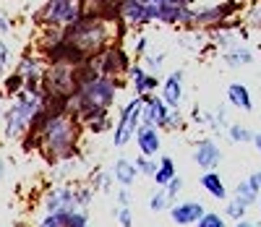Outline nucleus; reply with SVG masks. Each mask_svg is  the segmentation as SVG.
Instances as JSON below:
<instances>
[{
	"mask_svg": "<svg viewBox=\"0 0 261 227\" xmlns=\"http://www.w3.org/2000/svg\"><path fill=\"white\" fill-rule=\"evenodd\" d=\"M86 128L81 125V120L76 115H60V118H50L42 128V152L39 157L47 162V167H58L63 162H84V139Z\"/></svg>",
	"mask_w": 261,
	"mask_h": 227,
	"instance_id": "nucleus-1",
	"label": "nucleus"
},
{
	"mask_svg": "<svg viewBox=\"0 0 261 227\" xmlns=\"http://www.w3.org/2000/svg\"><path fill=\"white\" fill-rule=\"evenodd\" d=\"M63 37L73 42L89 60H94L113 44V24H107L92 13H84L76 24L63 29Z\"/></svg>",
	"mask_w": 261,
	"mask_h": 227,
	"instance_id": "nucleus-2",
	"label": "nucleus"
},
{
	"mask_svg": "<svg viewBox=\"0 0 261 227\" xmlns=\"http://www.w3.org/2000/svg\"><path fill=\"white\" fill-rule=\"evenodd\" d=\"M42 107H45L42 97H32V94H18L16 99H11L6 107L3 123H0V139L18 144L27 136L34 118L42 112Z\"/></svg>",
	"mask_w": 261,
	"mask_h": 227,
	"instance_id": "nucleus-3",
	"label": "nucleus"
},
{
	"mask_svg": "<svg viewBox=\"0 0 261 227\" xmlns=\"http://www.w3.org/2000/svg\"><path fill=\"white\" fill-rule=\"evenodd\" d=\"M84 16L81 0H42L32 13L37 29H68Z\"/></svg>",
	"mask_w": 261,
	"mask_h": 227,
	"instance_id": "nucleus-4",
	"label": "nucleus"
},
{
	"mask_svg": "<svg viewBox=\"0 0 261 227\" xmlns=\"http://www.w3.org/2000/svg\"><path fill=\"white\" fill-rule=\"evenodd\" d=\"M141 110H144V99L141 97H134L125 99L120 107H118V115H115V131L110 136V144L115 149H125L130 141L136 139L139 128L144 125L141 123Z\"/></svg>",
	"mask_w": 261,
	"mask_h": 227,
	"instance_id": "nucleus-5",
	"label": "nucleus"
},
{
	"mask_svg": "<svg viewBox=\"0 0 261 227\" xmlns=\"http://www.w3.org/2000/svg\"><path fill=\"white\" fill-rule=\"evenodd\" d=\"M128 86V79H107V76H99L94 79L89 86H84L81 92L76 94L81 102H92V105H99V107H107L113 110L118 105V97L120 92H125Z\"/></svg>",
	"mask_w": 261,
	"mask_h": 227,
	"instance_id": "nucleus-6",
	"label": "nucleus"
},
{
	"mask_svg": "<svg viewBox=\"0 0 261 227\" xmlns=\"http://www.w3.org/2000/svg\"><path fill=\"white\" fill-rule=\"evenodd\" d=\"M94 63H97L99 76H107V79H128V71H130V65H134L136 60H134V55H130V50L125 47V44L113 42L99 58H94Z\"/></svg>",
	"mask_w": 261,
	"mask_h": 227,
	"instance_id": "nucleus-7",
	"label": "nucleus"
},
{
	"mask_svg": "<svg viewBox=\"0 0 261 227\" xmlns=\"http://www.w3.org/2000/svg\"><path fill=\"white\" fill-rule=\"evenodd\" d=\"M73 209H79L73 183H58L42 196V214H68Z\"/></svg>",
	"mask_w": 261,
	"mask_h": 227,
	"instance_id": "nucleus-8",
	"label": "nucleus"
},
{
	"mask_svg": "<svg viewBox=\"0 0 261 227\" xmlns=\"http://www.w3.org/2000/svg\"><path fill=\"white\" fill-rule=\"evenodd\" d=\"M191 160H193V165L199 167L201 172H214L217 167L222 165L225 152H222L220 144H217L214 136H206V139H196V141H193Z\"/></svg>",
	"mask_w": 261,
	"mask_h": 227,
	"instance_id": "nucleus-9",
	"label": "nucleus"
},
{
	"mask_svg": "<svg viewBox=\"0 0 261 227\" xmlns=\"http://www.w3.org/2000/svg\"><path fill=\"white\" fill-rule=\"evenodd\" d=\"M128 86H130V94L134 97H149V94H160L162 89V76L149 73L141 63H134L128 71Z\"/></svg>",
	"mask_w": 261,
	"mask_h": 227,
	"instance_id": "nucleus-10",
	"label": "nucleus"
},
{
	"mask_svg": "<svg viewBox=\"0 0 261 227\" xmlns=\"http://www.w3.org/2000/svg\"><path fill=\"white\" fill-rule=\"evenodd\" d=\"M160 97L167 102L170 110H180L183 97H186V71L183 68H175L162 76V89H160Z\"/></svg>",
	"mask_w": 261,
	"mask_h": 227,
	"instance_id": "nucleus-11",
	"label": "nucleus"
},
{
	"mask_svg": "<svg viewBox=\"0 0 261 227\" xmlns=\"http://www.w3.org/2000/svg\"><path fill=\"white\" fill-rule=\"evenodd\" d=\"M167 214H170V219L175 222L178 227H191V224L201 222V217L206 214V207L201 201H196V198H186V201L172 204V209Z\"/></svg>",
	"mask_w": 261,
	"mask_h": 227,
	"instance_id": "nucleus-12",
	"label": "nucleus"
},
{
	"mask_svg": "<svg viewBox=\"0 0 261 227\" xmlns=\"http://www.w3.org/2000/svg\"><path fill=\"white\" fill-rule=\"evenodd\" d=\"M170 107L160 94H149L144 97V110H141V123L144 125H154L160 131L167 128V118H170Z\"/></svg>",
	"mask_w": 261,
	"mask_h": 227,
	"instance_id": "nucleus-13",
	"label": "nucleus"
},
{
	"mask_svg": "<svg viewBox=\"0 0 261 227\" xmlns=\"http://www.w3.org/2000/svg\"><path fill=\"white\" fill-rule=\"evenodd\" d=\"M134 144H136L141 157H154L157 160V154L162 152V131L154 128V125H141Z\"/></svg>",
	"mask_w": 261,
	"mask_h": 227,
	"instance_id": "nucleus-14",
	"label": "nucleus"
},
{
	"mask_svg": "<svg viewBox=\"0 0 261 227\" xmlns=\"http://www.w3.org/2000/svg\"><path fill=\"white\" fill-rule=\"evenodd\" d=\"M13 71L21 73L24 79H29V76H42V73H47V63L42 60V55H37V53L29 47V50H24V53L16 58Z\"/></svg>",
	"mask_w": 261,
	"mask_h": 227,
	"instance_id": "nucleus-15",
	"label": "nucleus"
},
{
	"mask_svg": "<svg viewBox=\"0 0 261 227\" xmlns=\"http://www.w3.org/2000/svg\"><path fill=\"white\" fill-rule=\"evenodd\" d=\"M110 170H113V175H115L118 188H130V186L136 183V178H139V167H136V162H134V160H128V157H123V154L110 165Z\"/></svg>",
	"mask_w": 261,
	"mask_h": 227,
	"instance_id": "nucleus-16",
	"label": "nucleus"
},
{
	"mask_svg": "<svg viewBox=\"0 0 261 227\" xmlns=\"http://www.w3.org/2000/svg\"><path fill=\"white\" fill-rule=\"evenodd\" d=\"M225 97H227V105H230V107L243 110V112H253V97H251V92H248L246 84L230 81L227 89H225Z\"/></svg>",
	"mask_w": 261,
	"mask_h": 227,
	"instance_id": "nucleus-17",
	"label": "nucleus"
},
{
	"mask_svg": "<svg viewBox=\"0 0 261 227\" xmlns=\"http://www.w3.org/2000/svg\"><path fill=\"white\" fill-rule=\"evenodd\" d=\"M222 63H225V68H230V71H241V68H248V65L256 63V55L243 42V44H238V47L222 53Z\"/></svg>",
	"mask_w": 261,
	"mask_h": 227,
	"instance_id": "nucleus-18",
	"label": "nucleus"
},
{
	"mask_svg": "<svg viewBox=\"0 0 261 227\" xmlns=\"http://www.w3.org/2000/svg\"><path fill=\"white\" fill-rule=\"evenodd\" d=\"M199 186H201L204 193L212 196L214 201H227V198H230V191H227V186H225V178L217 172V170H214V172H201Z\"/></svg>",
	"mask_w": 261,
	"mask_h": 227,
	"instance_id": "nucleus-19",
	"label": "nucleus"
},
{
	"mask_svg": "<svg viewBox=\"0 0 261 227\" xmlns=\"http://www.w3.org/2000/svg\"><path fill=\"white\" fill-rule=\"evenodd\" d=\"M97 193H110L113 191V186H115V175H113V170L110 167H99V165H94L92 170H89V180H86Z\"/></svg>",
	"mask_w": 261,
	"mask_h": 227,
	"instance_id": "nucleus-20",
	"label": "nucleus"
},
{
	"mask_svg": "<svg viewBox=\"0 0 261 227\" xmlns=\"http://www.w3.org/2000/svg\"><path fill=\"white\" fill-rule=\"evenodd\" d=\"M178 178V170H175V160H172L170 154H162L160 157V167H157V175L151 178L154 180L157 188H165L167 183H172V180Z\"/></svg>",
	"mask_w": 261,
	"mask_h": 227,
	"instance_id": "nucleus-21",
	"label": "nucleus"
},
{
	"mask_svg": "<svg viewBox=\"0 0 261 227\" xmlns=\"http://www.w3.org/2000/svg\"><path fill=\"white\" fill-rule=\"evenodd\" d=\"M24 86H27V79L21 76V73H16V71H11L3 81H0V89L6 92L8 102H11V99H16L18 94H24Z\"/></svg>",
	"mask_w": 261,
	"mask_h": 227,
	"instance_id": "nucleus-22",
	"label": "nucleus"
},
{
	"mask_svg": "<svg viewBox=\"0 0 261 227\" xmlns=\"http://www.w3.org/2000/svg\"><path fill=\"white\" fill-rule=\"evenodd\" d=\"M146 207H149V212L162 214V212H170V209H172V198L167 196V191H165V188H154V191L149 193Z\"/></svg>",
	"mask_w": 261,
	"mask_h": 227,
	"instance_id": "nucleus-23",
	"label": "nucleus"
},
{
	"mask_svg": "<svg viewBox=\"0 0 261 227\" xmlns=\"http://www.w3.org/2000/svg\"><path fill=\"white\" fill-rule=\"evenodd\" d=\"M232 198L243 201L246 207L251 209V207H256V204H258L261 193H256V191H253V186L248 183V180H241V183H235V188H232Z\"/></svg>",
	"mask_w": 261,
	"mask_h": 227,
	"instance_id": "nucleus-24",
	"label": "nucleus"
},
{
	"mask_svg": "<svg viewBox=\"0 0 261 227\" xmlns=\"http://www.w3.org/2000/svg\"><path fill=\"white\" fill-rule=\"evenodd\" d=\"M16 53H13V47H11V44L3 39V37H0V81H3L11 71H13V65H16Z\"/></svg>",
	"mask_w": 261,
	"mask_h": 227,
	"instance_id": "nucleus-25",
	"label": "nucleus"
},
{
	"mask_svg": "<svg viewBox=\"0 0 261 227\" xmlns=\"http://www.w3.org/2000/svg\"><path fill=\"white\" fill-rule=\"evenodd\" d=\"M227 139H230V144H253V131L246 125V123H230V128H227Z\"/></svg>",
	"mask_w": 261,
	"mask_h": 227,
	"instance_id": "nucleus-26",
	"label": "nucleus"
},
{
	"mask_svg": "<svg viewBox=\"0 0 261 227\" xmlns=\"http://www.w3.org/2000/svg\"><path fill=\"white\" fill-rule=\"evenodd\" d=\"M141 65L146 68L149 73L160 76V73L165 71V65H167V50H151V53L141 60Z\"/></svg>",
	"mask_w": 261,
	"mask_h": 227,
	"instance_id": "nucleus-27",
	"label": "nucleus"
},
{
	"mask_svg": "<svg viewBox=\"0 0 261 227\" xmlns=\"http://www.w3.org/2000/svg\"><path fill=\"white\" fill-rule=\"evenodd\" d=\"M151 50H154V44H151V39L144 34V32H134V50H130V55H134L136 63H141Z\"/></svg>",
	"mask_w": 261,
	"mask_h": 227,
	"instance_id": "nucleus-28",
	"label": "nucleus"
},
{
	"mask_svg": "<svg viewBox=\"0 0 261 227\" xmlns=\"http://www.w3.org/2000/svg\"><path fill=\"white\" fill-rule=\"evenodd\" d=\"M222 214L227 217V219H232V222H243V219H248V207L243 201H238V198H227L225 201V209H222Z\"/></svg>",
	"mask_w": 261,
	"mask_h": 227,
	"instance_id": "nucleus-29",
	"label": "nucleus"
},
{
	"mask_svg": "<svg viewBox=\"0 0 261 227\" xmlns=\"http://www.w3.org/2000/svg\"><path fill=\"white\" fill-rule=\"evenodd\" d=\"M243 24L248 29L261 32V0H251V3H248V8L243 13Z\"/></svg>",
	"mask_w": 261,
	"mask_h": 227,
	"instance_id": "nucleus-30",
	"label": "nucleus"
},
{
	"mask_svg": "<svg viewBox=\"0 0 261 227\" xmlns=\"http://www.w3.org/2000/svg\"><path fill=\"white\" fill-rule=\"evenodd\" d=\"M136 167H139V175H144V178H154L157 175V167H160V160H154V157H136Z\"/></svg>",
	"mask_w": 261,
	"mask_h": 227,
	"instance_id": "nucleus-31",
	"label": "nucleus"
},
{
	"mask_svg": "<svg viewBox=\"0 0 261 227\" xmlns=\"http://www.w3.org/2000/svg\"><path fill=\"white\" fill-rule=\"evenodd\" d=\"M97 191L89 186V183H79L76 186V201H79V209H89L92 201H94Z\"/></svg>",
	"mask_w": 261,
	"mask_h": 227,
	"instance_id": "nucleus-32",
	"label": "nucleus"
},
{
	"mask_svg": "<svg viewBox=\"0 0 261 227\" xmlns=\"http://www.w3.org/2000/svg\"><path fill=\"white\" fill-rule=\"evenodd\" d=\"M188 128V120H186V115L180 110H172L170 112V118H167V128L165 131H170V133H178V131H186Z\"/></svg>",
	"mask_w": 261,
	"mask_h": 227,
	"instance_id": "nucleus-33",
	"label": "nucleus"
},
{
	"mask_svg": "<svg viewBox=\"0 0 261 227\" xmlns=\"http://www.w3.org/2000/svg\"><path fill=\"white\" fill-rule=\"evenodd\" d=\"M68 214H71V212H68ZM68 214H42L34 227H65V222H68Z\"/></svg>",
	"mask_w": 261,
	"mask_h": 227,
	"instance_id": "nucleus-34",
	"label": "nucleus"
},
{
	"mask_svg": "<svg viewBox=\"0 0 261 227\" xmlns=\"http://www.w3.org/2000/svg\"><path fill=\"white\" fill-rule=\"evenodd\" d=\"M110 214L118 219L120 227H134V209H130V207H113Z\"/></svg>",
	"mask_w": 261,
	"mask_h": 227,
	"instance_id": "nucleus-35",
	"label": "nucleus"
},
{
	"mask_svg": "<svg viewBox=\"0 0 261 227\" xmlns=\"http://www.w3.org/2000/svg\"><path fill=\"white\" fill-rule=\"evenodd\" d=\"M196 227H230V224H227V217H225V214H220V212H206Z\"/></svg>",
	"mask_w": 261,
	"mask_h": 227,
	"instance_id": "nucleus-36",
	"label": "nucleus"
},
{
	"mask_svg": "<svg viewBox=\"0 0 261 227\" xmlns=\"http://www.w3.org/2000/svg\"><path fill=\"white\" fill-rule=\"evenodd\" d=\"M65 227H92L89 212H86V209H73V212L68 214V222H65Z\"/></svg>",
	"mask_w": 261,
	"mask_h": 227,
	"instance_id": "nucleus-37",
	"label": "nucleus"
},
{
	"mask_svg": "<svg viewBox=\"0 0 261 227\" xmlns=\"http://www.w3.org/2000/svg\"><path fill=\"white\" fill-rule=\"evenodd\" d=\"M13 16H11V11L8 8H3V6H0V37H11L13 34Z\"/></svg>",
	"mask_w": 261,
	"mask_h": 227,
	"instance_id": "nucleus-38",
	"label": "nucleus"
},
{
	"mask_svg": "<svg viewBox=\"0 0 261 227\" xmlns=\"http://www.w3.org/2000/svg\"><path fill=\"white\" fill-rule=\"evenodd\" d=\"M183 188H186V180H183L180 175H178L175 180H172V183H167V186H165V191H167V196L172 198V204H178V196L183 193Z\"/></svg>",
	"mask_w": 261,
	"mask_h": 227,
	"instance_id": "nucleus-39",
	"label": "nucleus"
},
{
	"mask_svg": "<svg viewBox=\"0 0 261 227\" xmlns=\"http://www.w3.org/2000/svg\"><path fill=\"white\" fill-rule=\"evenodd\" d=\"M115 198H118V207H134V193H130V188H118Z\"/></svg>",
	"mask_w": 261,
	"mask_h": 227,
	"instance_id": "nucleus-40",
	"label": "nucleus"
},
{
	"mask_svg": "<svg viewBox=\"0 0 261 227\" xmlns=\"http://www.w3.org/2000/svg\"><path fill=\"white\" fill-rule=\"evenodd\" d=\"M246 180H248V183L253 186V191H256V193H261V170H253V172H251Z\"/></svg>",
	"mask_w": 261,
	"mask_h": 227,
	"instance_id": "nucleus-41",
	"label": "nucleus"
},
{
	"mask_svg": "<svg viewBox=\"0 0 261 227\" xmlns=\"http://www.w3.org/2000/svg\"><path fill=\"white\" fill-rule=\"evenodd\" d=\"M232 227H261L258 222H251V219H243V222H235Z\"/></svg>",
	"mask_w": 261,
	"mask_h": 227,
	"instance_id": "nucleus-42",
	"label": "nucleus"
},
{
	"mask_svg": "<svg viewBox=\"0 0 261 227\" xmlns=\"http://www.w3.org/2000/svg\"><path fill=\"white\" fill-rule=\"evenodd\" d=\"M253 146H256V152L261 154V131H258V133L253 136Z\"/></svg>",
	"mask_w": 261,
	"mask_h": 227,
	"instance_id": "nucleus-43",
	"label": "nucleus"
},
{
	"mask_svg": "<svg viewBox=\"0 0 261 227\" xmlns=\"http://www.w3.org/2000/svg\"><path fill=\"white\" fill-rule=\"evenodd\" d=\"M3 172H6V165H3V160H0V178H3Z\"/></svg>",
	"mask_w": 261,
	"mask_h": 227,
	"instance_id": "nucleus-44",
	"label": "nucleus"
},
{
	"mask_svg": "<svg viewBox=\"0 0 261 227\" xmlns=\"http://www.w3.org/2000/svg\"><path fill=\"white\" fill-rule=\"evenodd\" d=\"M258 209H261V198H258Z\"/></svg>",
	"mask_w": 261,
	"mask_h": 227,
	"instance_id": "nucleus-45",
	"label": "nucleus"
}]
</instances>
